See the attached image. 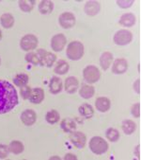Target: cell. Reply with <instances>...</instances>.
<instances>
[{
  "label": "cell",
  "mask_w": 141,
  "mask_h": 160,
  "mask_svg": "<svg viewBox=\"0 0 141 160\" xmlns=\"http://www.w3.org/2000/svg\"><path fill=\"white\" fill-rule=\"evenodd\" d=\"M111 106V102L109 101V99L104 98V97H100L95 101V107L97 108L98 111L104 113L107 112L110 109Z\"/></svg>",
  "instance_id": "16"
},
{
  "label": "cell",
  "mask_w": 141,
  "mask_h": 160,
  "mask_svg": "<svg viewBox=\"0 0 141 160\" xmlns=\"http://www.w3.org/2000/svg\"><path fill=\"white\" fill-rule=\"evenodd\" d=\"M31 91H32V88L30 86H27V85L23 86L20 90V94L22 96V98L24 100H28L31 95Z\"/></svg>",
  "instance_id": "33"
},
{
  "label": "cell",
  "mask_w": 141,
  "mask_h": 160,
  "mask_svg": "<svg viewBox=\"0 0 141 160\" xmlns=\"http://www.w3.org/2000/svg\"><path fill=\"white\" fill-rule=\"evenodd\" d=\"M133 40V33L128 29H121L114 35V43L118 46H126Z\"/></svg>",
  "instance_id": "6"
},
{
  "label": "cell",
  "mask_w": 141,
  "mask_h": 160,
  "mask_svg": "<svg viewBox=\"0 0 141 160\" xmlns=\"http://www.w3.org/2000/svg\"><path fill=\"white\" fill-rule=\"evenodd\" d=\"M94 93H95L94 87L91 85H89V84H83L79 90V95L83 99H86V100L92 98L94 96Z\"/></svg>",
  "instance_id": "20"
},
{
  "label": "cell",
  "mask_w": 141,
  "mask_h": 160,
  "mask_svg": "<svg viewBox=\"0 0 141 160\" xmlns=\"http://www.w3.org/2000/svg\"><path fill=\"white\" fill-rule=\"evenodd\" d=\"M60 128L68 134H72L76 130V123L72 118H64L60 123Z\"/></svg>",
  "instance_id": "17"
},
{
  "label": "cell",
  "mask_w": 141,
  "mask_h": 160,
  "mask_svg": "<svg viewBox=\"0 0 141 160\" xmlns=\"http://www.w3.org/2000/svg\"><path fill=\"white\" fill-rule=\"evenodd\" d=\"M9 147L4 145V144H0V159H4L8 156L9 154Z\"/></svg>",
  "instance_id": "34"
},
{
  "label": "cell",
  "mask_w": 141,
  "mask_h": 160,
  "mask_svg": "<svg viewBox=\"0 0 141 160\" xmlns=\"http://www.w3.org/2000/svg\"><path fill=\"white\" fill-rule=\"evenodd\" d=\"M113 62V55L110 52H103L100 58V66L102 70H107Z\"/></svg>",
  "instance_id": "18"
},
{
  "label": "cell",
  "mask_w": 141,
  "mask_h": 160,
  "mask_svg": "<svg viewBox=\"0 0 141 160\" xmlns=\"http://www.w3.org/2000/svg\"><path fill=\"white\" fill-rule=\"evenodd\" d=\"M127 69H128V62L125 59L119 58L114 61L113 67H112V72L114 74H117V75L123 74L127 71Z\"/></svg>",
  "instance_id": "11"
},
{
  "label": "cell",
  "mask_w": 141,
  "mask_h": 160,
  "mask_svg": "<svg viewBox=\"0 0 141 160\" xmlns=\"http://www.w3.org/2000/svg\"><path fill=\"white\" fill-rule=\"evenodd\" d=\"M78 111H79V114L85 118H91L94 115V110H93V107L88 103H84L82 104L79 108H78Z\"/></svg>",
  "instance_id": "24"
},
{
  "label": "cell",
  "mask_w": 141,
  "mask_h": 160,
  "mask_svg": "<svg viewBox=\"0 0 141 160\" xmlns=\"http://www.w3.org/2000/svg\"><path fill=\"white\" fill-rule=\"evenodd\" d=\"M75 16L74 13L72 12H63L60 14L59 18H58V22L59 25L63 28H73L75 25Z\"/></svg>",
  "instance_id": "8"
},
{
  "label": "cell",
  "mask_w": 141,
  "mask_h": 160,
  "mask_svg": "<svg viewBox=\"0 0 141 160\" xmlns=\"http://www.w3.org/2000/svg\"><path fill=\"white\" fill-rule=\"evenodd\" d=\"M34 0H20L19 1V7L20 9L25 12H29L33 10L35 5Z\"/></svg>",
  "instance_id": "28"
},
{
  "label": "cell",
  "mask_w": 141,
  "mask_h": 160,
  "mask_svg": "<svg viewBox=\"0 0 141 160\" xmlns=\"http://www.w3.org/2000/svg\"><path fill=\"white\" fill-rule=\"evenodd\" d=\"M78 86H79V82L75 77H69L65 80V90L69 94L75 93Z\"/></svg>",
  "instance_id": "15"
},
{
  "label": "cell",
  "mask_w": 141,
  "mask_h": 160,
  "mask_svg": "<svg viewBox=\"0 0 141 160\" xmlns=\"http://www.w3.org/2000/svg\"><path fill=\"white\" fill-rule=\"evenodd\" d=\"M0 63H1V60H0Z\"/></svg>",
  "instance_id": "41"
},
{
  "label": "cell",
  "mask_w": 141,
  "mask_h": 160,
  "mask_svg": "<svg viewBox=\"0 0 141 160\" xmlns=\"http://www.w3.org/2000/svg\"><path fill=\"white\" fill-rule=\"evenodd\" d=\"M64 159L65 160H68V159H74V160H76L77 157L75 155V154H72V153H67L65 156H64Z\"/></svg>",
  "instance_id": "38"
},
{
  "label": "cell",
  "mask_w": 141,
  "mask_h": 160,
  "mask_svg": "<svg viewBox=\"0 0 141 160\" xmlns=\"http://www.w3.org/2000/svg\"><path fill=\"white\" fill-rule=\"evenodd\" d=\"M70 69V66H69V63L64 61V60H60L57 62V65L55 67V73L57 74H59V75H64L66 74Z\"/></svg>",
  "instance_id": "25"
},
{
  "label": "cell",
  "mask_w": 141,
  "mask_h": 160,
  "mask_svg": "<svg viewBox=\"0 0 141 160\" xmlns=\"http://www.w3.org/2000/svg\"><path fill=\"white\" fill-rule=\"evenodd\" d=\"M117 4L121 7V8H122V9H127V8H130L133 4H134V1L133 0H130V1H123V0H118L117 1Z\"/></svg>",
  "instance_id": "36"
},
{
  "label": "cell",
  "mask_w": 141,
  "mask_h": 160,
  "mask_svg": "<svg viewBox=\"0 0 141 160\" xmlns=\"http://www.w3.org/2000/svg\"><path fill=\"white\" fill-rule=\"evenodd\" d=\"M105 136H107V138L111 142H116L120 139V133L115 128H109V129H107Z\"/></svg>",
  "instance_id": "31"
},
{
  "label": "cell",
  "mask_w": 141,
  "mask_h": 160,
  "mask_svg": "<svg viewBox=\"0 0 141 160\" xmlns=\"http://www.w3.org/2000/svg\"><path fill=\"white\" fill-rule=\"evenodd\" d=\"M70 142H72L76 148L82 149L86 145L87 137L82 132H76V131H75V132H73L72 134H70Z\"/></svg>",
  "instance_id": "10"
},
{
  "label": "cell",
  "mask_w": 141,
  "mask_h": 160,
  "mask_svg": "<svg viewBox=\"0 0 141 160\" xmlns=\"http://www.w3.org/2000/svg\"><path fill=\"white\" fill-rule=\"evenodd\" d=\"M59 118H60V116L57 110H51L47 112L46 117H45L46 121L50 124H56L57 122L59 121Z\"/></svg>",
  "instance_id": "30"
},
{
  "label": "cell",
  "mask_w": 141,
  "mask_h": 160,
  "mask_svg": "<svg viewBox=\"0 0 141 160\" xmlns=\"http://www.w3.org/2000/svg\"><path fill=\"white\" fill-rule=\"evenodd\" d=\"M24 150H25V147L23 143L18 140H13L9 145V151L14 154H20L24 152Z\"/></svg>",
  "instance_id": "27"
},
{
  "label": "cell",
  "mask_w": 141,
  "mask_h": 160,
  "mask_svg": "<svg viewBox=\"0 0 141 160\" xmlns=\"http://www.w3.org/2000/svg\"><path fill=\"white\" fill-rule=\"evenodd\" d=\"M131 112H132V115H133L134 118H138L140 117V104H139L138 102L135 103V104H134V105L132 106Z\"/></svg>",
  "instance_id": "35"
},
{
  "label": "cell",
  "mask_w": 141,
  "mask_h": 160,
  "mask_svg": "<svg viewBox=\"0 0 141 160\" xmlns=\"http://www.w3.org/2000/svg\"><path fill=\"white\" fill-rule=\"evenodd\" d=\"M66 43H67V39H66L65 35L62 33H58L52 37L51 48L54 51L59 52V51L63 50L64 47L66 46Z\"/></svg>",
  "instance_id": "9"
},
{
  "label": "cell",
  "mask_w": 141,
  "mask_h": 160,
  "mask_svg": "<svg viewBox=\"0 0 141 160\" xmlns=\"http://www.w3.org/2000/svg\"><path fill=\"white\" fill-rule=\"evenodd\" d=\"M139 148H140V145H137V146H136V149H135V151H134V153L136 154V156H137V158H138V159L140 158V154H139Z\"/></svg>",
  "instance_id": "39"
},
{
  "label": "cell",
  "mask_w": 141,
  "mask_h": 160,
  "mask_svg": "<svg viewBox=\"0 0 141 160\" xmlns=\"http://www.w3.org/2000/svg\"><path fill=\"white\" fill-rule=\"evenodd\" d=\"M85 12L89 16H95L99 13L101 10V4L97 1H88L85 5Z\"/></svg>",
  "instance_id": "14"
},
{
  "label": "cell",
  "mask_w": 141,
  "mask_h": 160,
  "mask_svg": "<svg viewBox=\"0 0 141 160\" xmlns=\"http://www.w3.org/2000/svg\"><path fill=\"white\" fill-rule=\"evenodd\" d=\"M29 81V77L26 75V74H18L14 77L13 79V82L15 83L16 86H19V87H23V86H25L27 84Z\"/></svg>",
  "instance_id": "29"
},
{
  "label": "cell",
  "mask_w": 141,
  "mask_h": 160,
  "mask_svg": "<svg viewBox=\"0 0 141 160\" xmlns=\"http://www.w3.org/2000/svg\"><path fill=\"white\" fill-rule=\"evenodd\" d=\"M38 38L33 34H26L25 35L20 41V47L25 51L34 50L38 47Z\"/></svg>",
  "instance_id": "7"
},
{
  "label": "cell",
  "mask_w": 141,
  "mask_h": 160,
  "mask_svg": "<svg viewBox=\"0 0 141 160\" xmlns=\"http://www.w3.org/2000/svg\"><path fill=\"white\" fill-rule=\"evenodd\" d=\"M121 128H122V131L124 132L125 135H132L136 129V124L134 121H133L131 119H124L122 121Z\"/></svg>",
  "instance_id": "21"
},
{
  "label": "cell",
  "mask_w": 141,
  "mask_h": 160,
  "mask_svg": "<svg viewBox=\"0 0 141 160\" xmlns=\"http://www.w3.org/2000/svg\"><path fill=\"white\" fill-rule=\"evenodd\" d=\"M18 104V96L14 86L4 80H0V115L11 111Z\"/></svg>",
  "instance_id": "1"
},
{
  "label": "cell",
  "mask_w": 141,
  "mask_h": 160,
  "mask_svg": "<svg viewBox=\"0 0 141 160\" xmlns=\"http://www.w3.org/2000/svg\"><path fill=\"white\" fill-rule=\"evenodd\" d=\"M25 61L29 63H32L33 66H38L40 65V62H39V57L37 55V53L35 52H28L25 55Z\"/></svg>",
  "instance_id": "32"
},
{
  "label": "cell",
  "mask_w": 141,
  "mask_h": 160,
  "mask_svg": "<svg viewBox=\"0 0 141 160\" xmlns=\"http://www.w3.org/2000/svg\"><path fill=\"white\" fill-rule=\"evenodd\" d=\"M54 9V3L50 0H43L39 4V11L42 14H49Z\"/></svg>",
  "instance_id": "22"
},
{
  "label": "cell",
  "mask_w": 141,
  "mask_h": 160,
  "mask_svg": "<svg viewBox=\"0 0 141 160\" xmlns=\"http://www.w3.org/2000/svg\"><path fill=\"white\" fill-rule=\"evenodd\" d=\"M67 56L72 61H78L84 55V46L79 41H73L68 45Z\"/></svg>",
  "instance_id": "2"
},
{
  "label": "cell",
  "mask_w": 141,
  "mask_h": 160,
  "mask_svg": "<svg viewBox=\"0 0 141 160\" xmlns=\"http://www.w3.org/2000/svg\"><path fill=\"white\" fill-rule=\"evenodd\" d=\"M49 90H50V93L56 95V94H58L59 92H61L62 90V82L59 78L57 77H53L51 80H50V82H49Z\"/></svg>",
  "instance_id": "19"
},
{
  "label": "cell",
  "mask_w": 141,
  "mask_h": 160,
  "mask_svg": "<svg viewBox=\"0 0 141 160\" xmlns=\"http://www.w3.org/2000/svg\"><path fill=\"white\" fill-rule=\"evenodd\" d=\"M89 149L95 154H103L108 150V143L101 137H93L89 141Z\"/></svg>",
  "instance_id": "3"
},
{
  "label": "cell",
  "mask_w": 141,
  "mask_h": 160,
  "mask_svg": "<svg viewBox=\"0 0 141 160\" xmlns=\"http://www.w3.org/2000/svg\"><path fill=\"white\" fill-rule=\"evenodd\" d=\"M83 77L89 83H95L101 78V72L95 66H88L83 70Z\"/></svg>",
  "instance_id": "5"
},
{
  "label": "cell",
  "mask_w": 141,
  "mask_h": 160,
  "mask_svg": "<svg viewBox=\"0 0 141 160\" xmlns=\"http://www.w3.org/2000/svg\"><path fill=\"white\" fill-rule=\"evenodd\" d=\"M44 99V91L43 88L37 87V88H33L31 91V95L29 97V101L31 103L34 104H39L41 103Z\"/></svg>",
  "instance_id": "13"
},
{
  "label": "cell",
  "mask_w": 141,
  "mask_h": 160,
  "mask_svg": "<svg viewBox=\"0 0 141 160\" xmlns=\"http://www.w3.org/2000/svg\"><path fill=\"white\" fill-rule=\"evenodd\" d=\"M37 55L39 57V62H40V66L42 67H46V68H52L54 62L57 60L56 54L52 52H47L44 49L41 48L38 49Z\"/></svg>",
  "instance_id": "4"
},
{
  "label": "cell",
  "mask_w": 141,
  "mask_h": 160,
  "mask_svg": "<svg viewBox=\"0 0 141 160\" xmlns=\"http://www.w3.org/2000/svg\"><path fill=\"white\" fill-rule=\"evenodd\" d=\"M0 23L5 28H11L14 25V18L11 13H4L0 17Z\"/></svg>",
  "instance_id": "26"
},
{
  "label": "cell",
  "mask_w": 141,
  "mask_h": 160,
  "mask_svg": "<svg viewBox=\"0 0 141 160\" xmlns=\"http://www.w3.org/2000/svg\"><path fill=\"white\" fill-rule=\"evenodd\" d=\"M1 39H2V31L0 30V40H1Z\"/></svg>",
  "instance_id": "40"
},
{
  "label": "cell",
  "mask_w": 141,
  "mask_h": 160,
  "mask_svg": "<svg viewBox=\"0 0 141 160\" xmlns=\"http://www.w3.org/2000/svg\"><path fill=\"white\" fill-rule=\"evenodd\" d=\"M37 119V115L33 110L27 109L21 115V120L25 126H32Z\"/></svg>",
  "instance_id": "12"
},
{
  "label": "cell",
  "mask_w": 141,
  "mask_h": 160,
  "mask_svg": "<svg viewBox=\"0 0 141 160\" xmlns=\"http://www.w3.org/2000/svg\"><path fill=\"white\" fill-rule=\"evenodd\" d=\"M134 89L136 93H140V80H136L134 83Z\"/></svg>",
  "instance_id": "37"
},
{
  "label": "cell",
  "mask_w": 141,
  "mask_h": 160,
  "mask_svg": "<svg viewBox=\"0 0 141 160\" xmlns=\"http://www.w3.org/2000/svg\"><path fill=\"white\" fill-rule=\"evenodd\" d=\"M136 22V18L133 13H124L121 19H120V24L124 26V27H133Z\"/></svg>",
  "instance_id": "23"
}]
</instances>
